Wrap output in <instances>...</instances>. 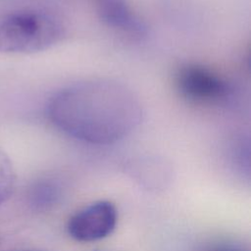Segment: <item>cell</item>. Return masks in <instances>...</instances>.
Masks as SVG:
<instances>
[{"label":"cell","mask_w":251,"mask_h":251,"mask_svg":"<svg viewBox=\"0 0 251 251\" xmlns=\"http://www.w3.org/2000/svg\"><path fill=\"white\" fill-rule=\"evenodd\" d=\"M118 212L107 200L93 202L74 214L67 224L69 235L79 242H92L110 235L116 228Z\"/></svg>","instance_id":"obj_4"},{"label":"cell","mask_w":251,"mask_h":251,"mask_svg":"<svg viewBox=\"0 0 251 251\" xmlns=\"http://www.w3.org/2000/svg\"><path fill=\"white\" fill-rule=\"evenodd\" d=\"M22 251H36V250H22Z\"/></svg>","instance_id":"obj_8"},{"label":"cell","mask_w":251,"mask_h":251,"mask_svg":"<svg viewBox=\"0 0 251 251\" xmlns=\"http://www.w3.org/2000/svg\"><path fill=\"white\" fill-rule=\"evenodd\" d=\"M97 13L104 24L127 35L141 37L147 28L125 0H97Z\"/></svg>","instance_id":"obj_5"},{"label":"cell","mask_w":251,"mask_h":251,"mask_svg":"<svg viewBox=\"0 0 251 251\" xmlns=\"http://www.w3.org/2000/svg\"><path fill=\"white\" fill-rule=\"evenodd\" d=\"M212 251H242V250L232 246H220V247H216Z\"/></svg>","instance_id":"obj_7"},{"label":"cell","mask_w":251,"mask_h":251,"mask_svg":"<svg viewBox=\"0 0 251 251\" xmlns=\"http://www.w3.org/2000/svg\"><path fill=\"white\" fill-rule=\"evenodd\" d=\"M175 81L180 95L195 103H223L231 95L230 86L225 79L198 65L180 67Z\"/></svg>","instance_id":"obj_3"},{"label":"cell","mask_w":251,"mask_h":251,"mask_svg":"<svg viewBox=\"0 0 251 251\" xmlns=\"http://www.w3.org/2000/svg\"><path fill=\"white\" fill-rule=\"evenodd\" d=\"M16 175L11 160L0 148V205L6 202L13 194Z\"/></svg>","instance_id":"obj_6"},{"label":"cell","mask_w":251,"mask_h":251,"mask_svg":"<svg viewBox=\"0 0 251 251\" xmlns=\"http://www.w3.org/2000/svg\"><path fill=\"white\" fill-rule=\"evenodd\" d=\"M64 26L54 15L35 10L0 18V52L29 54L46 50L63 38Z\"/></svg>","instance_id":"obj_2"},{"label":"cell","mask_w":251,"mask_h":251,"mask_svg":"<svg viewBox=\"0 0 251 251\" xmlns=\"http://www.w3.org/2000/svg\"><path fill=\"white\" fill-rule=\"evenodd\" d=\"M47 115L69 136L102 145L129 135L141 123L142 107L126 86L93 79L76 82L54 94Z\"/></svg>","instance_id":"obj_1"}]
</instances>
